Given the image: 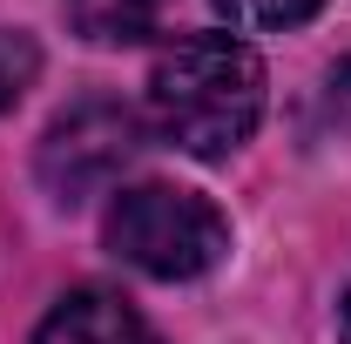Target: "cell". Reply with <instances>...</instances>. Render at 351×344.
I'll list each match as a JSON object with an SVG mask.
<instances>
[{
    "label": "cell",
    "mask_w": 351,
    "mask_h": 344,
    "mask_svg": "<svg viewBox=\"0 0 351 344\" xmlns=\"http://www.w3.org/2000/svg\"><path fill=\"white\" fill-rule=\"evenodd\" d=\"M149 115L182 156L223 162L263 122V61L237 34H189L149 68Z\"/></svg>",
    "instance_id": "obj_1"
},
{
    "label": "cell",
    "mask_w": 351,
    "mask_h": 344,
    "mask_svg": "<svg viewBox=\"0 0 351 344\" xmlns=\"http://www.w3.org/2000/svg\"><path fill=\"white\" fill-rule=\"evenodd\" d=\"M108 250L156 277V284H189L203 270H217L230 250V216L203 196V189H182V182H135L108 203Z\"/></svg>",
    "instance_id": "obj_2"
},
{
    "label": "cell",
    "mask_w": 351,
    "mask_h": 344,
    "mask_svg": "<svg viewBox=\"0 0 351 344\" xmlns=\"http://www.w3.org/2000/svg\"><path fill=\"white\" fill-rule=\"evenodd\" d=\"M142 156V122H135L122 101H82L68 108L41 142V189L54 203H88L101 189H115V175Z\"/></svg>",
    "instance_id": "obj_3"
},
{
    "label": "cell",
    "mask_w": 351,
    "mask_h": 344,
    "mask_svg": "<svg viewBox=\"0 0 351 344\" xmlns=\"http://www.w3.org/2000/svg\"><path fill=\"white\" fill-rule=\"evenodd\" d=\"M34 344H162V338H156V331L142 324V310L122 304L115 291H68V297L41 317Z\"/></svg>",
    "instance_id": "obj_4"
},
{
    "label": "cell",
    "mask_w": 351,
    "mask_h": 344,
    "mask_svg": "<svg viewBox=\"0 0 351 344\" xmlns=\"http://www.w3.org/2000/svg\"><path fill=\"white\" fill-rule=\"evenodd\" d=\"M75 34L95 47H129V41H149L162 27V7L169 0H61Z\"/></svg>",
    "instance_id": "obj_5"
},
{
    "label": "cell",
    "mask_w": 351,
    "mask_h": 344,
    "mask_svg": "<svg viewBox=\"0 0 351 344\" xmlns=\"http://www.w3.org/2000/svg\"><path fill=\"white\" fill-rule=\"evenodd\" d=\"M230 27H243V34H277V27H298L311 21L324 0H210Z\"/></svg>",
    "instance_id": "obj_6"
},
{
    "label": "cell",
    "mask_w": 351,
    "mask_h": 344,
    "mask_svg": "<svg viewBox=\"0 0 351 344\" xmlns=\"http://www.w3.org/2000/svg\"><path fill=\"white\" fill-rule=\"evenodd\" d=\"M34 75H41V47H34V34L0 27V115L34 88Z\"/></svg>",
    "instance_id": "obj_7"
},
{
    "label": "cell",
    "mask_w": 351,
    "mask_h": 344,
    "mask_svg": "<svg viewBox=\"0 0 351 344\" xmlns=\"http://www.w3.org/2000/svg\"><path fill=\"white\" fill-rule=\"evenodd\" d=\"M324 101H331V122H338V129L351 135V61L338 68V75H331V88H324Z\"/></svg>",
    "instance_id": "obj_8"
},
{
    "label": "cell",
    "mask_w": 351,
    "mask_h": 344,
    "mask_svg": "<svg viewBox=\"0 0 351 344\" xmlns=\"http://www.w3.org/2000/svg\"><path fill=\"white\" fill-rule=\"evenodd\" d=\"M338 338L351 344V291H345V304H338Z\"/></svg>",
    "instance_id": "obj_9"
}]
</instances>
